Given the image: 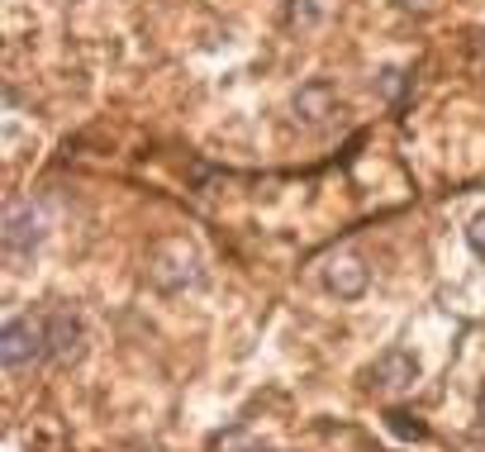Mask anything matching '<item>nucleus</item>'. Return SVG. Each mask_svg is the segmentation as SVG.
Masks as SVG:
<instances>
[{
  "label": "nucleus",
  "mask_w": 485,
  "mask_h": 452,
  "mask_svg": "<svg viewBox=\"0 0 485 452\" xmlns=\"http://www.w3.org/2000/svg\"><path fill=\"white\" fill-rule=\"evenodd\" d=\"M0 357H5L10 372H20V366H33L39 357H48V324L33 320V314L5 320V333H0Z\"/></svg>",
  "instance_id": "f257e3e1"
},
{
  "label": "nucleus",
  "mask_w": 485,
  "mask_h": 452,
  "mask_svg": "<svg viewBox=\"0 0 485 452\" xmlns=\"http://www.w3.org/2000/svg\"><path fill=\"white\" fill-rule=\"evenodd\" d=\"M43 233H48V210L43 205H33V200L10 205V214H5V258L10 262L33 258L39 243H43Z\"/></svg>",
  "instance_id": "f03ea898"
},
{
  "label": "nucleus",
  "mask_w": 485,
  "mask_h": 452,
  "mask_svg": "<svg viewBox=\"0 0 485 452\" xmlns=\"http://www.w3.org/2000/svg\"><path fill=\"white\" fill-rule=\"evenodd\" d=\"M372 381L386 386V391H405V386L419 381V357L405 353V348H386V353L376 357V366H372Z\"/></svg>",
  "instance_id": "7ed1b4c3"
},
{
  "label": "nucleus",
  "mask_w": 485,
  "mask_h": 452,
  "mask_svg": "<svg viewBox=\"0 0 485 452\" xmlns=\"http://www.w3.org/2000/svg\"><path fill=\"white\" fill-rule=\"evenodd\" d=\"M43 324H48V357L72 362L81 353V320H76L72 310H53Z\"/></svg>",
  "instance_id": "20e7f679"
},
{
  "label": "nucleus",
  "mask_w": 485,
  "mask_h": 452,
  "mask_svg": "<svg viewBox=\"0 0 485 452\" xmlns=\"http://www.w3.org/2000/svg\"><path fill=\"white\" fill-rule=\"evenodd\" d=\"M366 267L353 258V253H343V258H333L328 267H324V286L338 295V300H357L362 291H366Z\"/></svg>",
  "instance_id": "39448f33"
},
{
  "label": "nucleus",
  "mask_w": 485,
  "mask_h": 452,
  "mask_svg": "<svg viewBox=\"0 0 485 452\" xmlns=\"http://www.w3.org/2000/svg\"><path fill=\"white\" fill-rule=\"evenodd\" d=\"M328 105H333V91H328V81H310V86L295 95V110L305 114V120H324V114H328Z\"/></svg>",
  "instance_id": "423d86ee"
},
{
  "label": "nucleus",
  "mask_w": 485,
  "mask_h": 452,
  "mask_svg": "<svg viewBox=\"0 0 485 452\" xmlns=\"http://www.w3.org/2000/svg\"><path fill=\"white\" fill-rule=\"evenodd\" d=\"M466 248H472V253L485 262V210L481 214H472V220H466Z\"/></svg>",
  "instance_id": "0eeeda50"
},
{
  "label": "nucleus",
  "mask_w": 485,
  "mask_h": 452,
  "mask_svg": "<svg viewBox=\"0 0 485 452\" xmlns=\"http://www.w3.org/2000/svg\"><path fill=\"white\" fill-rule=\"evenodd\" d=\"M319 14H324V0H295V5H291V20L295 24H314Z\"/></svg>",
  "instance_id": "6e6552de"
},
{
  "label": "nucleus",
  "mask_w": 485,
  "mask_h": 452,
  "mask_svg": "<svg viewBox=\"0 0 485 452\" xmlns=\"http://www.w3.org/2000/svg\"><path fill=\"white\" fill-rule=\"evenodd\" d=\"M386 420H391V429L400 433V438H424V429H419V424H409V414H400V410H391Z\"/></svg>",
  "instance_id": "1a4fd4ad"
},
{
  "label": "nucleus",
  "mask_w": 485,
  "mask_h": 452,
  "mask_svg": "<svg viewBox=\"0 0 485 452\" xmlns=\"http://www.w3.org/2000/svg\"><path fill=\"white\" fill-rule=\"evenodd\" d=\"M224 452H272V447H262V443H253V438H243V433H233V438L224 443Z\"/></svg>",
  "instance_id": "9d476101"
},
{
  "label": "nucleus",
  "mask_w": 485,
  "mask_h": 452,
  "mask_svg": "<svg viewBox=\"0 0 485 452\" xmlns=\"http://www.w3.org/2000/svg\"><path fill=\"white\" fill-rule=\"evenodd\" d=\"M395 5H405V10H414V5H428V0H395Z\"/></svg>",
  "instance_id": "9b49d317"
},
{
  "label": "nucleus",
  "mask_w": 485,
  "mask_h": 452,
  "mask_svg": "<svg viewBox=\"0 0 485 452\" xmlns=\"http://www.w3.org/2000/svg\"><path fill=\"white\" fill-rule=\"evenodd\" d=\"M481 420H485V400H481Z\"/></svg>",
  "instance_id": "f8f14e48"
}]
</instances>
